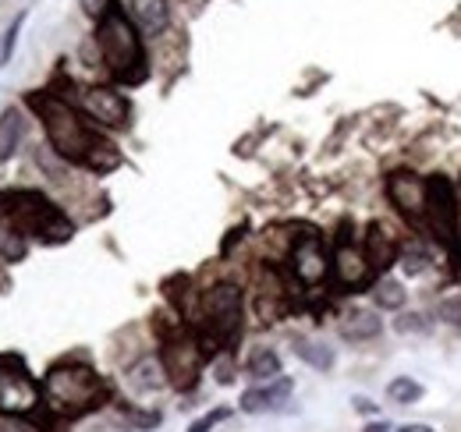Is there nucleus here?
<instances>
[{
	"label": "nucleus",
	"instance_id": "nucleus-1",
	"mask_svg": "<svg viewBox=\"0 0 461 432\" xmlns=\"http://www.w3.org/2000/svg\"><path fill=\"white\" fill-rule=\"evenodd\" d=\"M32 107L40 110L43 128L50 135V146L58 149L64 160L86 163L93 170H114L121 157L111 142H104L75 107H68L58 96H32Z\"/></svg>",
	"mask_w": 461,
	"mask_h": 432
},
{
	"label": "nucleus",
	"instance_id": "nucleus-2",
	"mask_svg": "<svg viewBox=\"0 0 461 432\" xmlns=\"http://www.w3.org/2000/svg\"><path fill=\"white\" fill-rule=\"evenodd\" d=\"M96 43H100V54H104V64L114 71L121 82H142L146 78V54H142V40L135 32V22L111 7L100 25H96Z\"/></svg>",
	"mask_w": 461,
	"mask_h": 432
},
{
	"label": "nucleus",
	"instance_id": "nucleus-3",
	"mask_svg": "<svg viewBox=\"0 0 461 432\" xmlns=\"http://www.w3.org/2000/svg\"><path fill=\"white\" fill-rule=\"evenodd\" d=\"M43 393H47L50 408L78 415V411L96 408L107 397V386L86 365H58V369H50V376L43 382Z\"/></svg>",
	"mask_w": 461,
	"mask_h": 432
},
{
	"label": "nucleus",
	"instance_id": "nucleus-4",
	"mask_svg": "<svg viewBox=\"0 0 461 432\" xmlns=\"http://www.w3.org/2000/svg\"><path fill=\"white\" fill-rule=\"evenodd\" d=\"M7 220H11L14 227L29 230V234L47 238V241H64V238H71L68 216L60 213L54 202H47L43 195H36V192H18V195H11V202H7Z\"/></svg>",
	"mask_w": 461,
	"mask_h": 432
},
{
	"label": "nucleus",
	"instance_id": "nucleus-5",
	"mask_svg": "<svg viewBox=\"0 0 461 432\" xmlns=\"http://www.w3.org/2000/svg\"><path fill=\"white\" fill-rule=\"evenodd\" d=\"M36 408H40V386L29 376L25 362L14 355H0V411L32 415Z\"/></svg>",
	"mask_w": 461,
	"mask_h": 432
},
{
	"label": "nucleus",
	"instance_id": "nucleus-6",
	"mask_svg": "<svg viewBox=\"0 0 461 432\" xmlns=\"http://www.w3.org/2000/svg\"><path fill=\"white\" fill-rule=\"evenodd\" d=\"M426 223L447 248L458 245V199H455V184L444 174L426 181Z\"/></svg>",
	"mask_w": 461,
	"mask_h": 432
},
{
	"label": "nucleus",
	"instance_id": "nucleus-7",
	"mask_svg": "<svg viewBox=\"0 0 461 432\" xmlns=\"http://www.w3.org/2000/svg\"><path fill=\"white\" fill-rule=\"evenodd\" d=\"M203 316L213 340H230L241 329V287L234 284H217L203 298Z\"/></svg>",
	"mask_w": 461,
	"mask_h": 432
},
{
	"label": "nucleus",
	"instance_id": "nucleus-8",
	"mask_svg": "<svg viewBox=\"0 0 461 432\" xmlns=\"http://www.w3.org/2000/svg\"><path fill=\"white\" fill-rule=\"evenodd\" d=\"M203 355H206V347L195 340V337H188V333H177L171 337L167 344H164V369H167V379H171L174 386H192L195 376H199V369H203Z\"/></svg>",
	"mask_w": 461,
	"mask_h": 432
},
{
	"label": "nucleus",
	"instance_id": "nucleus-9",
	"mask_svg": "<svg viewBox=\"0 0 461 432\" xmlns=\"http://www.w3.org/2000/svg\"><path fill=\"white\" fill-rule=\"evenodd\" d=\"M387 195L394 202V210L411 220V223H426V181L411 170H394L387 177Z\"/></svg>",
	"mask_w": 461,
	"mask_h": 432
},
{
	"label": "nucleus",
	"instance_id": "nucleus-10",
	"mask_svg": "<svg viewBox=\"0 0 461 432\" xmlns=\"http://www.w3.org/2000/svg\"><path fill=\"white\" fill-rule=\"evenodd\" d=\"M291 270H294V276H298L305 287H316V284L330 273V259H327L323 241L312 238V234L298 238L294 248H291Z\"/></svg>",
	"mask_w": 461,
	"mask_h": 432
},
{
	"label": "nucleus",
	"instance_id": "nucleus-11",
	"mask_svg": "<svg viewBox=\"0 0 461 432\" xmlns=\"http://www.w3.org/2000/svg\"><path fill=\"white\" fill-rule=\"evenodd\" d=\"M82 110L96 121V124H107V128H121L128 121V100L117 93V89H107V86H93L82 93Z\"/></svg>",
	"mask_w": 461,
	"mask_h": 432
},
{
	"label": "nucleus",
	"instance_id": "nucleus-12",
	"mask_svg": "<svg viewBox=\"0 0 461 432\" xmlns=\"http://www.w3.org/2000/svg\"><path fill=\"white\" fill-rule=\"evenodd\" d=\"M330 270H334V276H338V284H341V287H348V291H355V287L369 284V276H373V266H369L366 252H362L358 245H351L348 238H341V241H338V252H334Z\"/></svg>",
	"mask_w": 461,
	"mask_h": 432
},
{
	"label": "nucleus",
	"instance_id": "nucleus-13",
	"mask_svg": "<svg viewBox=\"0 0 461 432\" xmlns=\"http://www.w3.org/2000/svg\"><path fill=\"white\" fill-rule=\"evenodd\" d=\"M362 252H366V259H369L373 270H387V266L398 263V241L391 238V230L384 223H369L366 241H362Z\"/></svg>",
	"mask_w": 461,
	"mask_h": 432
},
{
	"label": "nucleus",
	"instance_id": "nucleus-14",
	"mask_svg": "<svg viewBox=\"0 0 461 432\" xmlns=\"http://www.w3.org/2000/svg\"><path fill=\"white\" fill-rule=\"evenodd\" d=\"M128 18L142 32L160 36L167 29V22H171V7H167V0H128Z\"/></svg>",
	"mask_w": 461,
	"mask_h": 432
},
{
	"label": "nucleus",
	"instance_id": "nucleus-15",
	"mask_svg": "<svg viewBox=\"0 0 461 432\" xmlns=\"http://www.w3.org/2000/svg\"><path fill=\"white\" fill-rule=\"evenodd\" d=\"M291 397V379L277 376L270 386H259V390H245L241 393V411L249 415H259V411H274L277 404H285Z\"/></svg>",
	"mask_w": 461,
	"mask_h": 432
},
{
	"label": "nucleus",
	"instance_id": "nucleus-16",
	"mask_svg": "<svg viewBox=\"0 0 461 432\" xmlns=\"http://www.w3.org/2000/svg\"><path fill=\"white\" fill-rule=\"evenodd\" d=\"M128 382H131V390H139V393H157V390H164L171 379H167V369H164L160 358L146 355V358H139V362L128 369Z\"/></svg>",
	"mask_w": 461,
	"mask_h": 432
},
{
	"label": "nucleus",
	"instance_id": "nucleus-17",
	"mask_svg": "<svg viewBox=\"0 0 461 432\" xmlns=\"http://www.w3.org/2000/svg\"><path fill=\"white\" fill-rule=\"evenodd\" d=\"M380 329H384V323L373 309H348L341 316V337L345 340H373Z\"/></svg>",
	"mask_w": 461,
	"mask_h": 432
},
{
	"label": "nucleus",
	"instance_id": "nucleus-18",
	"mask_svg": "<svg viewBox=\"0 0 461 432\" xmlns=\"http://www.w3.org/2000/svg\"><path fill=\"white\" fill-rule=\"evenodd\" d=\"M245 369H249L252 379H277L281 376V355L270 351V347H256V351L249 355Z\"/></svg>",
	"mask_w": 461,
	"mask_h": 432
},
{
	"label": "nucleus",
	"instance_id": "nucleus-19",
	"mask_svg": "<svg viewBox=\"0 0 461 432\" xmlns=\"http://www.w3.org/2000/svg\"><path fill=\"white\" fill-rule=\"evenodd\" d=\"M18 139H22V117H18V110H7L0 117V163L14 153Z\"/></svg>",
	"mask_w": 461,
	"mask_h": 432
},
{
	"label": "nucleus",
	"instance_id": "nucleus-20",
	"mask_svg": "<svg viewBox=\"0 0 461 432\" xmlns=\"http://www.w3.org/2000/svg\"><path fill=\"white\" fill-rule=\"evenodd\" d=\"M294 355L302 362H309L312 369H330L334 365V351L323 347V344H316V340H294Z\"/></svg>",
	"mask_w": 461,
	"mask_h": 432
},
{
	"label": "nucleus",
	"instance_id": "nucleus-21",
	"mask_svg": "<svg viewBox=\"0 0 461 432\" xmlns=\"http://www.w3.org/2000/svg\"><path fill=\"white\" fill-rule=\"evenodd\" d=\"M387 397H391L394 404H415V400L422 397V386H419L411 376H398V379H391Z\"/></svg>",
	"mask_w": 461,
	"mask_h": 432
},
{
	"label": "nucleus",
	"instance_id": "nucleus-22",
	"mask_svg": "<svg viewBox=\"0 0 461 432\" xmlns=\"http://www.w3.org/2000/svg\"><path fill=\"white\" fill-rule=\"evenodd\" d=\"M0 256H4V259H22V256H25V241H22V234L11 227V220H0Z\"/></svg>",
	"mask_w": 461,
	"mask_h": 432
},
{
	"label": "nucleus",
	"instance_id": "nucleus-23",
	"mask_svg": "<svg viewBox=\"0 0 461 432\" xmlns=\"http://www.w3.org/2000/svg\"><path fill=\"white\" fill-rule=\"evenodd\" d=\"M373 298H376V305H380V309H402L404 287L398 284V280H380V284H376V291H373Z\"/></svg>",
	"mask_w": 461,
	"mask_h": 432
},
{
	"label": "nucleus",
	"instance_id": "nucleus-24",
	"mask_svg": "<svg viewBox=\"0 0 461 432\" xmlns=\"http://www.w3.org/2000/svg\"><path fill=\"white\" fill-rule=\"evenodd\" d=\"M22 25H25V11H18V14L11 18V25L4 29V40H0V68L11 64V54H14V47H18V32H22Z\"/></svg>",
	"mask_w": 461,
	"mask_h": 432
},
{
	"label": "nucleus",
	"instance_id": "nucleus-25",
	"mask_svg": "<svg viewBox=\"0 0 461 432\" xmlns=\"http://www.w3.org/2000/svg\"><path fill=\"white\" fill-rule=\"evenodd\" d=\"M228 415H230L228 408H213V411H206L203 418H195V422L188 426V432H213L221 422H228Z\"/></svg>",
	"mask_w": 461,
	"mask_h": 432
},
{
	"label": "nucleus",
	"instance_id": "nucleus-26",
	"mask_svg": "<svg viewBox=\"0 0 461 432\" xmlns=\"http://www.w3.org/2000/svg\"><path fill=\"white\" fill-rule=\"evenodd\" d=\"M437 312H440V320H444V323L461 326V298H444Z\"/></svg>",
	"mask_w": 461,
	"mask_h": 432
},
{
	"label": "nucleus",
	"instance_id": "nucleus-27",
	"mask_svg": "<svg viewBox=\"0 0 461 432\" xmlns=\"http://www.w3.org/2000/svg\"><path fill=\"white\" fill-rule=\"evenodd\" d=\"M402 259H404V270H408V273L426 270V252H422V248H408Z\"/></svg>",
	"mask_w": 461,
	"mask_h": 432
},
{
	"label": "nucleus",
	"instance_id": "nucleus-28",
	"mask_svg": "<svg viewBox=\"0 0 461 432\" xmlns=\"http://www.w3.org/2000/svg\"><path fill=\"white\" fill-rule=\"evenodd\" d=\"M394 326H398L402 333H426V329H429V323H426L422 316H402Z\"/></svg>",
	"mask_w": 461,
	"mask_h": 432
},
{
	"label": "nucleus",
	"instance_id": "nucleus-29",
	"mask_svg": "<svg viewBox=\"0 0 461 432\" xmlns=\"http://www.w3.org/2000/svg\"><path fill=\"white\" fill-rule=\"evenodd\" d=\"M82 11H86L89 18H104V14L111 11V0H82Z\"/></svg>",
	"mask_w": 461,
	"mask_h": 432
},
{
	"label": "nucleus",
	"instance_id": "nucleus-30",
	"mask_svg": "<svg viewBox=\"0 0 461 432\" xmlns=\"http://www.w3.org/2000/svg\"><path fill=\"white\" fill-rule=\"evenodd\" d=\"M355 408H358L362 415H373V411H376V404H373V400H366V397H358V400H355Z\"/></svg>",
	"mask_w": 461,
	"mask_h": 432
},
{
	"label": "nucleus",
	"instance_id": "nucleus-31",
	"mask_svg": "<svg viewBox=\"0 0 461 432\" xmlns=\"http://www.w3.org/2000/svg\"><path fill=\"white\" fill-rule=\"evenodd\" d=\"M366 432H391V426H384V422H373V426H366Z\"/></svg>",
	"mask_w": 461,
	"mask_h": 432
},
{
	"label": "nucleus",
	"instance_id": "nucleus-32",
	"mask_svg": "<svg viewBox=\"0 0 461 432\" xmlns=\"http://www.w3.org/2000/svg\"><path fill=\"white\" fill-rule=\"evenodd\" d=\"M402 432H433V429H426V426H404Z\"/></svg>",
	"mask_w": 461,
	"mask_h": 432
}]
</instances>
